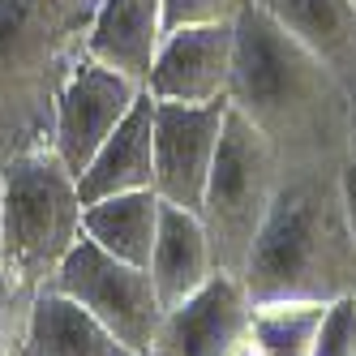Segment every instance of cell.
Segmentation results:
<instances>
[{
  "label": "cell",
  "mask_w": 356,
  "mask_h": 356,
  "mask_svg": "<svg viewBox=\"0 0 356 356\" xmlns=\"http://www.w3.org/2000/svg\"><path fill=\"white\" fill-rule=\"evenodd\" d=\"M227 108L270 142L284 172H339L352 159L339 73L300 47L258 0L236 17Z\"/></svg>",
  "instance_id": "1"
},
{
  "label": "cell",
  "mask_w": 356,
  "mask_h": 356,
  "mask_svg": "<svg viewBox=\"0 0 356 356\" xmlns=\"http://www.w3.org/2000/svg\"><path fill=\"white\" fill-rule=\"evenodd\" d=\"M339 172H284L258 245L241 270L253 300L330 305L356 296V241L343 215Z\"/></svg>",
  "instance_id": "2"
},
{
  "label": "cell",
  "mask_w": 356,
  "mask_h": 356,
  "mask_svg": "<svg viewBox=\"0 0 356 356\" xmlns=\"http://www.w3.org/2000/svg\"><path fill=\"white\" fill-rule=\"evenodd\" d=\"M99 0H0V163L52 150V112Z\"/></svg>",
  "instance_id": "3"
},
{
  "label": "cell",
  "mask_w": 356,
  "mask_h": 356,
  "mask_svg": "<svg viewBox=\"0 0 356 356\" xmlns=\"http://www.w3.org/2000/svg\"><path fill=\"white\" fill-rule=\"evenodd\" d=\"M5 185V249L0 262L22 275L35 292L56 284L60 262L82 241V193L52 150H31L0 163Z\"/></svg>",
  "instance_id": "4"
},
{
  "label": "cell",
  "mask_w": 356,
  "mask_h": 356,
  "mask_svg": "<svg viewBox=\"0 0 356 356\" xmlns=\"http://www.w3.org/2000/svg\"><path fill=\"white\" fill-rule=\"evenodd\" d=\"M279 181H284V168H279V155L270 150V142L245 116L227 108L219 155L211 168L207 193H202V207H197V219L211 241L215 270L223 275L245 270L262 223L275 207Z\"/></svg>",
  "instance_id": "5"
},
{
  "label": "cell",
  "mask_w": 356,
  "mask_h": 356,
  "mask_svg": "<svg viewBox=\"0 0 356 356\" xmlns=\"http://www.w3.org/2000/svg\"><path fill=\"white\" fill-rule=\"evenodd\" d=\"M56 292H65L69 300H78L86 314H95L112 335L134 348L138 356H146L150 339L163 322V300L150 284V270L112 258L108 249H99L90 236H82L73 245V253L56 270Z\"/></svg>",
  "instance_id": "6"
},
{
  "label": "cell",
  "mask_w": 356,
  "mask_h": 356,
  "mask_svg": "<svg viewBox=\"0 0 356 356\" xmlns=\"http://www.w3.org/2000/svg\"><path fill=\"white\" fill-rule=\"evenodd\" d=\"M142 95L146 90L138 82L82 56V65L69 73L52 112V155L78 176L95 159V150L116 134V124L134 112Z\"/></svg>",
  "instance_id": "7"
},
{
  "label": "cell",
  "mask_w": 356,
  "mask_h": 356,
  "mask_svg": "<svg viewBox=\"0 0 356 356\" xmlns=\"http://www.w3.org/2000/svg\"><path fill=\"white\" fill-rule=\"evenodd\" d=\"M253 296L241 275L215 270L207 288L163 314L146 356H245Z\"/></svg>",
  "instance_id": "8"
},
{
  "label": "cell",
  "mask_w": 356,
  "mask_h": 356,
  "mask_svg": "<svg viewBox=\"0 0 356 356\" xmlns=\"http://www.w3.org/2000/svg\"><path fill=\"white\" fill-rule=\"evenodd\" d=\"M227 104H155V193L168 207H202L219 155Z\"/></svg>",
  "instance_id": "9"
},
{
  "label": "cell",
  "mask_w": 356,
  "mask_h": 356,
  "mask_svg": "<svg viewBox=\"0 0 356 356\" xmlns=\"http://www.w3.org/2000/svg\"><path fill=\"white\" fill-rule=\"evenodd\" d=\"M236 60V22L232 26H185L168 31L163 47L146 78L155 104H227Z\"/></svg>",
  "instance_id": "10"
},
{
  "label": "cell",
  "mask_w": 356,
  "mask_h": 356,
  "mask_svg": "<svg viewBox=\"0 0 356 356\" xmlns=\"http://www.w3.org/2000/svg\"><path fill=\"white\" fill-rule=\"evenodd\" d=\"M163 35V0H99L86 35V60L116 69L146 90Z\"/></svg>",
  "instance_id": "11"
},
{
  "label": "cell",
  "mask_w": 356,
  "mask_h": 356,
  "mask_svg": "<svg viewBox=\"0 0 356 356\" xmlns=\"http://www.w3.org/2000/svg\"><path fill=\"white\" fill-rule=\"evenodd\" d=\"M138 189H155V99L150 95L138 99L134 112L116 124V134L78 172L82 207Z\"/></svg>",
  "instance_id": "12"
},
{
  "label": "cell",
  "mask_w": 356,
  "mask_h": 356,
  "mask_svg": "<svg viewBox=\"0 0 356 356\" xmlns=\"http://www.w3.org/2000/svg\"><path fill=\"white\" fill-rule=\"evenodd\" d=\"M150 284H155L163 309L189 300L197 288L211 284L215 275V258H211V241H207V227L193 211L181 207H168L163 202V223H159V241L155 253H150Z\"/></svg>",
  "instance_id": "13"
},
{
  "label": "cell",
  "mask_w": 356,
  "mask_h": 356,
  "mask_svg": "<svg viewBox=\"0 0 356 356\" xmlns=\"http://www.w3.org/2000/svg\"><path fill=\"white\" fill-rule=\"evenodd\" d=\"M22 356H138V352L124 348L78 300H69L65 292L47 288L35 300Z\"/></svg>",
  "instance_id": "14"
},
{
  "label": "cell",
  "mask_w": 356,
  "mask_h": 356,
  "mask_svg": "<svg viewBox=\"0 0 356 356\" xmlns=\"http://www.w3.org/2000/svg\"><path fill=\"white\" fill-rule=\"evenodd\" d=\"M159 223H163V197L155 189H138V193L90 202L82 211V236H90L99 249H108L120 262L150 266Z\"/></svg>",
  "instance_id": "15"
},
{
  "label": "cell",
  "mask_w": 356,
  "mask_h": 356,
  "mask_svg": "<svg viewBox=\"0 0 356 356\" xmlns=\"http://www.w3.org/2000/svg\"><path fill=\"white\" fill-rule=\"evenodd\" d=\"M258 5L335 73L356 65V5L352 0H258Z\"/></svg>",
  "instance_id": "16"
},
{
  "label": "cell",
  "mask_w": 356,
  "mask_h": 356,
  "mask_svg": "<svg viewBox=\"0 0 356 356\" xmlns=\"http://www.w3.org/2000/svg\"><path fill=\"white\" fill-rule=\"evenodd\" d=\"M326 305L318 300H253L249 356H314Z\"/></svg>",
  "instance_id": "17"
},
{
  "label": "cell",
  "mask_w": 356,
  "mask_h": 356,
  "mask_svg": "<svg viewBox=\"0 0 356 356\" xmlns=\"http://www.w3.org/2000/svg\"><path fill=\"white\" fill-rule=\"evenodd\" d=\"M39 292L0 262V356H22Z\"/></svg>",
  "instance_id": "18"
},
{
  "label": "cell",
  "mask_w": 356,
  "mask_h": 356,
  "mask_svg": "<svg viewBox=\"0 0 356 356\" xmlns=\"http://www.w3.org/2000/svg\"><path fill=\"white\" fill-rule=\"evenodd\" d=\"M253 0H163V31L185 26H232Z\"/></svg>",
  "instance_id": "19"
},
{
  "label": "cell",
  "mask_w": 356,
  "mask_h": 356,
  "mask_svg": "<svg viewBox=\"0 0 356 356\" xmlns=\"http://www.w3.org/2000/svg\"><path fill=\"white\" fill-rule=\"evenodd\" d=\"M314 356H356V296L330 300L318 326Z\"/></svg>",
  "instance_id": "20"
},
{
  "label": "cell",
  "mask_w": 356,
  "mask_h": 356,
  "mask_svg": "<svg viewBox=\"0 0 356 356\" xmlns=\"http://www.w3.org/2000/svg\"><path fill=\"white\" fill-rule=\"evenodd\" d=\"M339 193H343V215H348L352 241H356V159H348L339 172Z\"/></svg>",
  "instance_id": "21"
},
{
  "label": "cell",
  "mask_w": 356,
  "mask_h": 356,
  "mask_svg": "<svg viewBox=\"0 0 356 356\" xmlns=\"http://www.w3.org/2000/svg\"><path fill=\"white\" fill-rule=\"evenodd\" d=\"M339 82L348 90V146H352V159H356V65H348L339 73Z\"/></svg>",
  "instance_id": "22"
},
{
  "label": "cell",
  "mask_w": 356,
  "mask_h": 356,
  "mask_svg": "<svg viewBox=\"0 0 356 356\" xmlns=\"http://www.w3.org/2000/svg\"><path fill=\"white\" fill-rule=\"evenodd\" d=\"M0 249H5V185H0Z\"/></svg>",
  "instance_id": "23"
},
{
  "label": "cell",
  "mask_w": 356,
  "mask_h": 356,
  "mask_svg": "<svg viewBox=\"0 0 356 356\" xmlns=\"http://www.w3.org/2000/svg\"><path fill=\"white\" fill-rule=\"evenodd\" d=\"M352 5H356V0H352Z\"/></svg>",
  "instance_id": "24"
},
{
  "label": "cell",
  "mask_w": 356,
  "mask_h": 356,
  "mask_svg": "<svg viewBox=\"0 0 356 356\" xmlns=\"http://www.w3.org/2000/svg\"><path fill=\"white\" fill-rule=\"evenodd\" d=\"M245 356H249V352H245Z\"/></svg>",
  "instance_id": "25"
}]
</instances>
